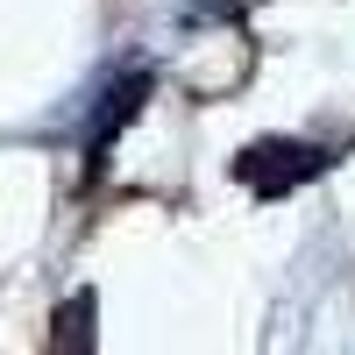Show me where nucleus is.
I'll return each instance as SVG.
<instances>
[{
  "mask_svg": "<svg viewBox=\"0 0 355 355\" xmlns=\"http://www.w3.org/2000/svg\"><path fill=\"white\" fill-rule=\"evenodd\" d=\"M320 171H327V150H320V142H299V135H263V142H249V150L234 157V178H242L249 192H263V199L299 192Z\"/></svg>",
  "mask_w": 355,
  "mask_h": 355,
  "instance_id": "f257e3e1",
  "label": "nucleus"
},
{
  "mask_svg": "<svg viewBox=\"0 0 355 355\" xmlns=\"http://www.w3.org/2000/svg\"><path fill=\"white\" fill-rule=\"evenodd\" d=\"M157 93V78L150 71H128V78H114L107 85V100H100V114H93V128H85V178H100L107 171V157H114V142H121V128L142 114V100Z\"/></svg>",
  "mask_w": 355,
  "mask_h": 355,
  "instance_id": "f03ea898",
  "label": "nucleus"
},
{
  "mask_svg": "<svg viewBox=\"0 0 355 355\" xmlns=\"http://www.w3.org/2000/svg\"><path fill=\"white\" fill-rule=\"evenodd\" d=\"M93 320H100V299H93V291L64 299V306H57V320H50V348H57V355L93 348V341H100V334H93Z\"/></svg>",
  "mask_w": 355,
  "mask_h": 355,
  "instance_id": "7ed1b4c3",
  "label": "nucleus"
}]
</instances>
